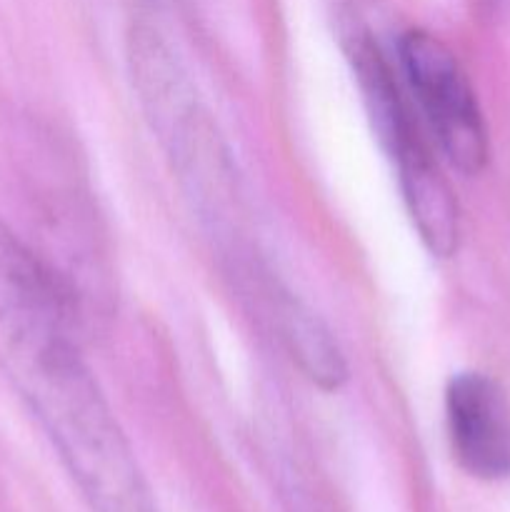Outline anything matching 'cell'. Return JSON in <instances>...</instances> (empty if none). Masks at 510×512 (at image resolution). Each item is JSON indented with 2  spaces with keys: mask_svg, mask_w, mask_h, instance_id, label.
I'll return each mask as SVG.
<instances>
[{
  "mask_svg": "<svg viewBox=\"0 0 510 512\" xmlns=\"http://www.w3.org/2000/svg\"><path fill=\"white\" fill-rule=\"evenodd\" d=\"M265 295L280 343L305 378L320 390H338L348 380V363L328 325L298 295L273 280L265 283Z\"/></svg>",
  "mask_w": 510,
  "mask_h": 512,
  "instance_id": "obj_6",
  "label": "cell"
},
{
  "mask_svg": "<svg viewBox=\"0 0 510 512\" xmlns=\"http://www.w3.org/2000/svg\"><path fill=\"white\" fill-rule=\"evenodd\" d=\"M398 168L405 208L420 240L435 258L455 255L460 243V210L448 178L440 173L423 135L413 133L390 153Z\"/></svg>",
  "mask_w": 510,
  "mask_h": 512,
  "instance_id": "obj_5",
  "label": "cell"
},
{
  "mask_svg": "<svg viewBox=\"0 0 510 512\" xmlns=\"http://www.w3.org/2000/svg\"><path fill=\"white\" fill-rule=\"evenodd\" d=\"M350 60H353L355 80H358V88L363 93V103L370 123H373L375 138L388 153H393L398 143H403L408 135L418 133V125H415L413 115L405 105L393 68L368 35L353 38Z\"/></svg>",
  "mask_w": 510,
  "mask_h": 512,
  "instance_id": "obj_7",
  "label": "cell"
},
{
  "mask_svg": "<svg viewBox=\"0 0 510 512\" xmlns=\"http://www.w3.org/2000/svg\"><path fill=\"white\" fill-rule=\"evenodd\" d=\"M128 65L135 98L160 143L205 108L188 70L158 30L148 25L133 28L128 38Z\"/></svg>",
  "mask_w": 510,
  "mask_h": 512,
  "instance_id": "obj_4",
  "label": "cell"
},
{
  "mask_svg": "<svg viewBox=\"0 0 510 512\" xmlns=\"http://www.w3.org/2000/svg\"><path fill=\"white\" fill-rule=\"evenodd\" d=\"M5 373L93 512H158L138 458L80 355L75 333H48L0 355Z\"/></svg>",
  "mask_w": 510,
  "mask_h": 512,
  "instance_id": "obj_1",
  "label": "cell"
},
{
  "mask_svg": "<svg viewBox=\"0 0 510 512\" xmlns=\"http://www.w3.org/2000/svg\"><path fill=\"white\" fill-rule=\"evenodd\" d=\"M400 63L445 160L463 175H478L488 163V128L453 50L433 33L408 30Z\"/></svg>",
  "mask_w": 510,
  "mask_h": 512,
  "instance_id": "obj_2",
  "label": "cell"
},
{
  "mask_svg": "<svg viewBox=\"0 0 510 512\" xmlns=\"http://www.w3.org/2000/svg\"><path fill=\"white\" fill-rule=\"evenodd\" d=\"M453 455L465 473L480 480L510 475V405L495 380L483 373H458L445 388Z\"/></svg>",
  "mask_w": 510,
  "mask_h": 512,
  "instance_id": "obj_3",
  "label": "cell"
}]
</instances>
